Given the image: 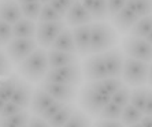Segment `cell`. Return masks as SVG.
<instances>
[{
  "label": "cell",
  "instance_id": "cell-1",
  "mask_svg": "<svg viewBox=\"0 0 152 127\" xmlns=\"http://www.w3.org/2000/svg\"><path fill=\"white\" fill-rule=\"evenodd\" d=\"M48 71H50L48 51L41 46H39L19 64H17V74L32 83L42 82Z\"/></svg>",
  "mask_w": 152,
  "mask_h": 127
},
{
  "label": "cell",
  "instance_id": "cell-2",
  "mask_svg": "<svg viewBox=\"0 0 152 127\" xmlns=\"http://www.w3.org/2000/svg\"><path fill=\"white\" fill-rule=\"evenodd\" d=\"M118 44V32L104 21L91 23V53H104Z\"/></svg>",
  "mask_w": 152,
  "mask_h": 127
},
{
  "label": "cell",
  "instance_id": "cell-3",
  "mask_svg": "<svg viewBox=\"0 0 152 127\" xmlns=\"http://www.w3.org/2000/svg\"><path fill=\"white\" fill-rule=\"evenodd\" d=\"M77 100L80 108L85 113H88L91 118H99L103 108L111 101V97L100 93L92 85V82H86L81 85Z\"/></svg>",
  "mask_w": 152,
  "mask_h": 127
},
{
  "label": "cell",
  "instance_id": "cell-4",
  "mask_svg": "<svg viewBox=\"0 0 152 127\" xmlns=\"http://www.w3.org/2000/svg\"><path fill=\"white\" fill-rule=\"evenodd\" d=\"M148 73L149 63L126 56L121 79L129 88L145 86V85H148Z\"/></svg>",
  "mask_w": 152,
  "mask_h": 127
},
{
  "label": "cell",
  "instance_id": "cell-5",
  "mask_svg": "<svg viewBox=\"0 0 152 127\" xmlns=\"http://www.w3.org/2000/svg\"><path fill=\"white\" fill-rule=\"evenodd\" d=\"M45 82H55V83H64V85H75V86H81L84 82V77H82V70L81 64L73 63L64 67L59 68H51L47 73Z\"/></svg>",
  "mask_w": 152,
  "mask_h": 127
},
{
  "label": "cell",
  "instance_id": "cell-6",
  "mask_svg": "<svg viewBox=\"0 0 152 127\" xmlns=\"http://www.w3.org/2000/svg\"><path fill=\"white\" fill-rule=\"evenodd\" d=\"M39 48V44L36 38H14L11 40L8 44L4 45V52L8 56L10 62L12 64H19L23 59L33 53Z\"/></svg>",
  "mask_w": 152,
  "mask_h": 127
},
{
  "label": "cell",
  "instance_id": "cell-7",
  "mask_svg": "<svg viewBox=\"0 0 152 127\" xmlns=\"http://www.w3.org/2000/svg\"><path fill=\"white\" fill-rule=\"evenodd\" d=\"M122 51L129 57L137 60H142L147 63L152 62V45L145 38L134 37V36H126L122 40Z\"/></svg>",
  "mask_w": 152,
  "mask_h": 127
},
{
  "label": "cell",
  "instance_id": "cell-8",
  "mask_svg": "<svg viewBox=\"0 0 152 127\" xmlns=\"http://www.w3.org/2000/svg\"><path fill=\"white\" fill-rule=\"evenodd\" d=\"M82 77L86 82H95L108 77L103 53H91L81 64Z\"/></svg>",
  "mask_w": 152,
  "mask_h": 127
},
{
  "label": "cell",
  "instance_id": "cell-9",
  "mask_svg": "<svg viewBox=\"0 0 152 127\" xmlns=\"http://www.w3.org/2000/svg\"><path fill=\"white\" fill-rule=\"evenodd\" d=\"M64 28H66L64 21L39 22L37 23V33H36V41H37L39 46L44 48V49H50Z\"/></svg>",
  "mask_w": 152,
  "mask_h": 127
},
{
  "label": "cell",
  "instance_id": "cell-10",
  "mask_svg": "<svg viewBox=\"0 0 152 127\" xmlns=\"http://www.w3.org/2000/svg\"><path fill=\"white\" fill-rule=\"evenodd\" d=\"M41 89H44L50 96H52L55 100L62 102H74L78 99L80 89L75 85H64V83H55V82H45L42 81L39 83Z\"/></svg>",
  "mask_w": 152,
  "mask_h": 127
},
{
  "label": "cell",
  "instance_id": "cell-11",
  "mask_svg": "<svg viewBox=\"0 0 152 127\" xmlns=\"http://www.w3.org/2000/svg\"><path fill=\"white\" fill-rule=\"evenodd\" d=\"M103 57H104V63H106L108 77H113V78L122 77L125 57H126L122 48L114 46V48H111V49L106 51V52L103 53Z\"/></svg>",
  "mask_w": 152,
  "mask_h": 127
},
{
  "label": "cell",
  "instance_id": "cell-12",
  "mask_svg": "<svg viewBox=\"0 0 152 127\" xmlns=\"http://www.w3.org/2000/svg\"><path fill=\"white\" fill-rule=\"evenodd\" d=\"M93 18L91 15V11L88 8H85L81 4L80 0H75L70 10L67 11V14L64 15V22L66 25L74 28V26H81V25H89L92 23Z\"/></svg>",
  "mask_w": 152,
  "mask_h": 127
},
{
  "label": "cell",
  "instance_id": "cell-13",
  "mask_svg": "<svg viewBox=\"0 0 152 127\" xmlns=\"http://www.w3.org/2000/svg\"><path fill=\"white\" fill-rule=\"evenodd\" d=\"M73 37H74L75 52L78 56L86 57L91 55V23L71 28Z\"/></svg>",
  "mask_w": 152,
  "mask_h": 127
},
{
  "label": "cell",
  "instance_id": "cell-14",
  "mask_svg": "<svg viewBox=\"0 0 152 127\" xmlns=\"http://www.w3.org/2000/svg\"><path fill=\"white\" fill-rule=\"evenodd\" d=\"M138 19H140V17L134 11H132L127 6H125L119 12H117L114 17H111L113 26L117 29V32L122 33V34H129L130 29L134 26V23Z\"/></svg>",
  "mask_w": 152,
  "mask_h": 127
},
{
  "label": "cell",
  "instance_id": "cell-15",
  "mask_svg": "<svg viewBox=\"0 0 152 127\" xmlns=\"http://www.w3.org/2000/svg\"><path fill=\"white\" fill-rule=\"evenodd\" d=\"M33 92H34V89H33V86H32V82H29V81H26V79H23V78H21V79H18L15 92L10 101L15 102L18 105H21L22 108L28 110L29 107H30Z\"/></svg>",
  "mask_w": 152,
  "mask_h": 127
},
{
  "label": "cell",
  "instance_id": "cell-16",
  "mask_svg": "<svg viewBox=\"0 0 152 127\" xmlns=\"http://www.w3.org/2000/svg\"><path fill=\"white\" fill-rule=\"evenodd\" d=\"M22 18L23 15L21 11V4L17 0H0V19L1 21L14 25Z\"/></svg>",
  "mask_w": 152,
  "mask_h": 127
},
{
  "label": "cell",
  "instance_id": "cell-17",
  "mask_svg": "<svg viewBox=\"0 0 152 127\" xmlns=\"http://www.w3.org/2000/svg\"><path fill=\"white\" fill-rule=\"evenodd\" d=\"M53 101H55V99H53L52 96H50L44 89L37 86V88L34 89V92H33V97H32V101H30V107H29L30 110L29 111H30L33 115L40 116Z\"/></svg>",
  "mask_w": 152,
  "mask_h": 127
},
{
  "label": "cell",
  "instance_id": "cell-18",
  "mask_svg": "<svg viewBox=\"0 0 152 127\" xmlns=\"http://www.w3.org/2000/svg\"><path fill=\"white\" fill-rule=\"evenodd\" d=\"M78 62H80V56H78L77 53L48 49V64H50V70L51 68L64 67V66L78 63Z\"/></svg>",
  "mask_w": 152,
  "mask_h": 127
},
{
  "label": "cell",
  "instance_id": "cell-19",
  "mask_svg": "<svg viewBox=\"0 0 152 127\" xmlns=\"http://www.w3.org/2000/svg\"><path fill=\"white\" fill-rule=\"evenodd\" d=\"M50 49L55 51H62V52H70V53H77L75 52V44H74V37H73V32L70 28H64L60 34L58 36V38L52 44Z\"/></svg>",
  "mask_w": 152,
  "mask_h": 127
},
{
  "label": "cell",
  "instance_id": "cell-20",
  "mask_svg": "<svg viewBox=\"0 0 152 127\" xmlns=\"http://www.w3.org/2000/svg\"><path fill=\"white\" fill-rule=\"evenodd\" d=\"M12 32H14V37L17 38H36L37 23L28 18H22L12 25Z\"/></svg>",
  "mask_w": 152,
  "mask_h": 127
},
{
  "label": "cell",
  "instance_id": "cell-21",
  "mask_svg": "<svg viewBox=\"0 0 152 127\" xmlns=\"http://www.w3.org/2000/svg\"><path fill=\"white\" fill-rule=\"evenodd\" d=\"M92 85L95 86L100 93L103 94H107V96H113L114 93L117 92L118 89H121L124 86V81L121 78H113V77H107V78H103V79H99V81H95L92 82Z\"/></svg>",
  "mask_w": 152,
  "mask_h": 127
},
{
  "label": "cell",
  "instance_id": "cell-22",
  "mask_svg": "<svg viewBox=\"0 0 152 127\" xmlns=\"http://www.w3.org/2000/svg\"><path fill=\"white\" fill-rule=\"evenodd\" d=\"M152 32V14L147 15V17H141L134 26L130 29L129 34L134 36V37H140V38H145L149 33Z\"/></svg>",
  "mask_w": 152,
  "mask_h": 127
},
{
  "label": "cell",
  "instance_id": "cell-23",
  "mask_svg": "<svg viewBox=\"0 0 152 127\" xmlns=\"http://www.w3.org/2000/svg\"><path fill=\"white\" fill-rule=\"evenodd\" d=\"M18 74H12L11 73L8 77H6L3 81H0V99L4 101H10L12 94L15 92L18 83Z\"/></svg>",
  "mask_w": 152,
  "mask_h": 127
},
{
  "label": "cell",
  "instance_id": "cell-24",
  "mask_svg": "<svg viewBox=\"0 0 152 127\" xmlns=\"http://www.w3.org/2000/svg\"><path fill=\"white\" fill-rule=\"evenodd\" d=\"M75 110H77V105H75L74 102L66 104L52 119L48 120L50 126L51 127H63L64 124L67 123V120L71 118V115H73V112H74Z\"/></svg>",
  "mask_w": 152,
  "mask_h": 127
},
{
  "label": "cell",
  "instance_id": "cell-25",
  "mask_svg": "<svg viewBox=\"0 0 152 127\" xmlns=\"http://www.w3.org/2000/svg\"><path fill=\"white\" fill-rule=\"evenodd\" d=\"M148 92L149 88L145 86H138V88H133L130 92V104L136 107L137 110L144 112L145 105H147V99H148Z\"/></svg>",
  "mask_w": 152,
  "mask_h": 127
},
{
  "label": "cell",
  "instance_id": "cell-26",
  "mask_svg": "<svg viewBox=\"0 0 152 127\" xmlns=\"http://www.w3.org/2000/svg\"><path fill=\"white\" fill-rule=\"evenodd\" d=\"M144 118V112L140 110H137L136 107H133L129 102L126 107L124 108V112H122V118H121V122L125 124V126H132V124L140 123L141 119Z\"/></svg>",
  "mask_w": 152,
  "mask_h": 127
},
{
  "label": "cell",
  "instance_id": "cell-27",
  "mask_svg": "<svg viewBox=\"0 0 152 127\" xmlns=\"http://www.w3.org/2000/svg\"><path fill=\"white\" fill-rule=\"evenodd\" d=\"M63 127H92V118L81 108H77Z\"/></svg>",
  "mask_w": 152,
  "mask_h": 127
},
{
  "label": "cell",
  "instance_id": "cell-28",
  "mask_svg": "<svg viewBox=\"0 0 152 127\" xmlns=\"http://www.w3.org/2000/svg\"><path fill=\"white\" fill-rule=\"evenodd\" d=\"M29 119H30V112L28 110H25L22 112L17 113V115H14V116L3 118L0 127H22L28 124Z\"/></svg>",
  "mask_w": 152,
  "mask_h": 127
},
{
  "label": "cell",
  "instance_id": "cell-29",
  "mask_svg": "<svg viewBox=\"0 0 152 127\" xmlns=\"http://www.w3.org/2000/svg\"><path fill=\"white\" fill-rule=\"evenodd\" d=\"M126 6L140 18L152 14V0H127Z\"/></svg>",
  "mask_w": 152,
  "mask_h": 127
},
{
  "label": "cell",
  "instance_id": "cell-30",
  "mask_svg": "<svg viewBox=\"0 0 152 127\" xmlns=\"http://www.w3.org/2000/svg\"><path fill=\"white\" fill-rule=\"evenodd\" d=\"M89 11H91V15L95 21H106L110 17L107 0H95V3Z\"/></svg>",
  "mask_w": 152,
  "mask_h": 127
},
{
  "label": "cell",
  "instance_id": "cell-31",
  "mask_svg": "<svg viewBox=\"0 0 152 127\" xmlns=\"http://www.w3.org/2000/svg\"><path fill=\"white\" fill-rule=\"evenodd\" d=\"M122 112H124V108H122V107H119L118 104L110 101L103 108L99 118H102V119H110V120H121Z\"/></svg>",
  "mask_w": 152,
  "mask_h": 127
},
{
  "label": "cell",
  "instance_id": "cell-32",
  "mask_svg": "<svg viewBox=\"0 0 152 127\" xmlns=\"http://www.w3.org/2000/svg\"><path fill=\"white\" fill-rule=\"evenodd\" d=\"M41 8H42V3H40V1L21 4V11H22L23 18H28V19H30V21H39Z\"/></svg>",
  "mask_w": 152,
  "mask_h": 127
},
{
  "label": "cell",
  "instance_id": "cell-33",
  "mask_svg": "<svg viewBox=\"0 0 152 127\" xmlns=\"http://www.w3.org/2000/svg\"><path fill=\"white\" fill-rule=\"evenodd\" d=\"M130 92L132 89L127 86V85H124L121 89H118L117 92L111 96V101L118 104L119 107L125 108V107L130 102Z\"/></svg>",
  "mask_w": 152,
  "mask_h": 127
},
{
  "label": "cell",
  "instance_id": "cell-34",
  "mask_svg": "<svg viewBox=\"0 0 152 127\" xmlns=\"http://www.w3.org/2000/svg\"><path fill=\"white\" fill-rule=\"evenodd\" d=\"M64 18L56 10H53V7L50 3L42 4L41 12L39 17V22H52V21H63Z\"/></svg>",
  "mask_w": 152,
  "mask_h": 127
},
{
  "label": "cell",
  "instance_id": "cell-35",
  "mask_svg": "<svg viewBox=\"0 0 152 127\" xmlns=\"http://www.w3.org/2000/svg\"><path fill=\"white\" fill-rule=\"evenodd\" d=\"M64 105H66V102H62V101H58V100H55V101H53L52 104H51V105L48 107V108H47V110L44 111L41 115H40V118L48 122V120L52 119V118L55 116V115H56V113L59 112V111L62 110Z\"/></svg>",
  "mask_w": 152,
  "mask_h": 127
},
{
  "label": "cell",
  "instance_id": "cell-36",
  "mask_svg": "<svg viewBox=\"0 0 152 127\" xmlns=\"http://www.w3.org/2000/svg\"><path fill=\"white\" fill-rule=\"evenodd\" d=\"M12 73V63L4 51L0 49V78H6Z\"/></svg>",
  "mask_w": 152,
  "mask_h": 127
},
{
  "label": "cell",
  "instance_id": "cell-37",
  "mask_svg": "<svg viewBox=\"0 0 152 127\" xmlns=\"http://www.w3.org/2000/svg\"><path fill=\"white\" fill-rule=\"evenodd\" d=\"M74 1L75 0H51L50 4L53 7V10H56L64 18V15L67 14V11L70 10V7L73 6Z\"/></svg>",
  "mask_w": 152,
  "mask_h": 127
},
{
  "label": "cell",
  "instance_id": "cell-38",
  "mask_svg": "<svg viewBox=\"0 0 152 127\" xmlns=\"http://www.w3.org/2000/svg\"><path fill=\"white\" fill-rule=\"evenodd\" d=\"M0 38L4 45L8 44L11 40L14 38V32H12V25L7 23L4 21H0Z\"/></svg>",
  "mask_w": 152,
  "mask_h": 127
},
{
  "label": "cell",
  "instance_id": "cell-39",
  "mask_svg": "<svg viewBox=\"0 0 152 127\" xmlns=\"http://www.w3.org/2000/svg\"><path fill=\"white\" fill-rule=\"evenodd\" d=\"M22 111H25V108H22L21 105H18V104H15V102H12V101H6V105H4L3 111L0 113V118L3 119V118L14 116L17 113L22 112Z\"/></svg>",
  "mask_w": 152,
  "mask_h": 127
},
{
  "label": "cell",
  "instance_id": "cell-40",
  "mask_svg": "<svg viewBox=\"0 0 152 127\" xmlns=\"http://www.w3.org/2000/svg\"><path fill=\"white\" fill-rule=\"evenodd\" d=\"M127 0H107V6H108V14H110V18L114 17V15L119 12L122 8L126 6Z\"/></svg>",
  "mask_w": 152,
  "mask_h": 127
},
{
  "label": "cell",
  "instance_id": "cell-41",
  "mask_svg": "<svg viewBox=\"0 0 152 127\" xmlns=\"http://www.w3.org/2000/svg\"><path fill=\"white\" fill-rule=\"evenodd\" d=\"M93 127H126L121 120H110L97 118L93 123Z\"/></svg>",
  "mask_w": 152,
  "mask_h": 127
},
{
  "label": "cell",
  "instance_id": "cell-42",
  "mask_svg": "<svg viewBox=\"0 0 152 127\" xmlns=\"http://www.w3.org/2000/svg\"><path fill=\"white\" fill-rule=\"evenodd\" d=\"M28 127H51V126L47 120L41 119V118L37 116V115H32L28 122Z\"/></svg>",
  "mask_w": 152,
  "mask_h": 127
},
{
  "label": "cell",
  "instance_id": "cell-43",
  "mask_svg": "<svg viewBox=\"0 0 152 127\" xmlns=\"http://www.w3.org/2000/svg\"><path fill=\"white\" fill-rule=\"evenodd\" d=\"M144 115H151L152 116V89L149 88L148 92V99H147V105L144 110Z\"/></svg>",
  "mask_w": 152,
  "mask_h": 127
},
{
  "label": "cell",
  "instance_id": "cell-44",
  "mask_svg": "<svg viewBox=\"0 0 152 127\" xmlns=\"http://www.w3.org/2000/svg\"><path fill=\"white\" fill-rule=\"evenodd\" d=\"M142 127H152V116L151 115H144V118L141 119Z\"/></svg>",
  "mask_w": 152,
  "mask_h": 127
},
{
  "label": "cell",
  "instance_id": "cell-45",
  "mask_svg": "<svg viewBox=\"0 0 152 127\" xmlns=\"http://www.w3.org/2000/svg\"><path fill=\"white\" fill-rule=\"evenodd\" d=\"M81 1V4L84 6L85 8H88V10H91V7L93 6V3H95V0H80Z\"/></svg>",
  "mask_w": 152,
  "mask_h": 127
},
{
  "label": "cell",
  "instance_id": "cell-46",
  "mask_svg": "<svg viewBox=\"0 0 152 127\" xmlns=\"http://www.w3.org/2000/svg\"><path fill=\"white\" fill-rule=\"evenodd\" d=\"M148 86L152 88V62L149 63V73H148Z\"/></svg>",
  "mask_w": 152,
  "mask_h": 127
},
{
  "label": "cell",
  "instance_id": "cell-47",
  "mask_svg": "<svg viewBox=\"0 0 152 127\" xmlns=\"http://www.w3.org/2000/svg\"><path fill=\"white\" fill-rule=\"evenodd\" d=\"M19 4H28V3H33V1H39V0H17Z\"/></svg>",
  "mask_w": 152,
  "mask_h": 127
},
{
  "label": "cell",
  "instance_id": "cell-48",
  "mask_svg": "<svg viewBox=\"0 0 152 127\" xmlns=\"http://www.w3.org/2000/svg\"><path fill=\"white\" fill-rule=\"evenodd\" d=\"M4 105H6V101H4V100H1V99H0V113H1V111H3Z\"/></svg>",
  "mask_w": 152,
  "mask_h": 127
},
{
  "label": "cell",
  "instance_id": "cell-49",
  "mask_svg": "<svg viewBox=\"0 0 152 127\" xmlns=\"http://www.w3.org/2000/svg\"><path fill=\"white\" fill-rule=\"evenodd\" d=\"M145 40H147V41H148L149 44H151V45H152V32L149 33V34L147 36V37H145Z\"/></svg>",
  "mask_w": 152,
  "mask_h": 127
},
{
  "label": "cell",
  "instance_id": "cell-50",
  "mask_svg": "<svg viewBox=\"0 0 152 127\" xmlns=\"http://www.w3.org/2000/svg\"><path fill=\"white\" fill-rule=\"evenodd\" d=\"M127 127H142V124H141V122H140V123H136V124H132V126H127Z\"/></svg>",
  "mask_w": 152,
  "mask_h": 127
},
{
  "label": "cell",
  "instance_id": "cell-51",
  "mask_svg": "<svg viewBox=\"0 0 152 127\" xmlns=\"http://www.w3.org/2000/svg\"><path fill=\"white\" fill-rule=\"evenodd\" d=\"M40 3H42V4H48L51 1V0H39Z\"/></svg>",
  "mask_w": 152,
  "mask_h": 127
},
{
  "label": "cell",
  "instance_id": "cell-52",
  "mask_svg": "<svg viewBox=\"0 0 152 127\" xmlns=\"http://www.w3.org/2000/svg\"><path fill=\"white\" fill-rule=\"evenodd\" d=\"M1 46H4V44L1 42V38H0V48H1Z\"/></svg>",
  "mask_w": 152,
  "mask_h": 127
},
{
  "label": "cell",
  "instance_id": "cell-53",
  "mask_svg": "<svg viewBox=\"0 0 152 127\" xmlns=\"http://www.w3.org/2000/svg\"><path fill=\"white\" fill-rule=\"evenodd\" d=\"M22 127H28V124H25V126H22Z\"/></svg>",
  "mask_w": 152,
  "mask_h": 127
},
{
  "label": "cell",
  "instance_id": "cell-54",
  "mask_svg": "<svg viewBox=\"0 0 152 127\" xmlns=\"http://www.w3.org/2000/svg\"><path fill=\"white\" fill-rule=\"evenodd\" d=\"M0 124H1V118H0Z\"/></svg>",
  "mask_w": 152,
  "mask_h": 127
},
{
  "label": "cell",
  "instance_id": "cell-55",
  "mask_svg": "<svg viewBox=\"0 0 152 127\" xmlns=\"http://www.w3.org/2000/svg\"><path fill=\"white\" fill-rule=\"evenodd\" d=\"M0 21H1V19H0Z\"/></svg>",
  "mask_w": 152,
  "mask_h": 127
},
{
  "label": "cell",
  "instance_id": "cell-56",
  "mask_svg": "<svg viewBox=\"0 0 152 127\" xmlns=\"http://www.w3.org/2000/svg\"><path fill=\"white\" fill-rule=\"evenodd\" d=\"M92 127H93V126H92Z\"/></svg>",
  "mask_w": 152,
  "mask_h": 127
}]
</instances>
